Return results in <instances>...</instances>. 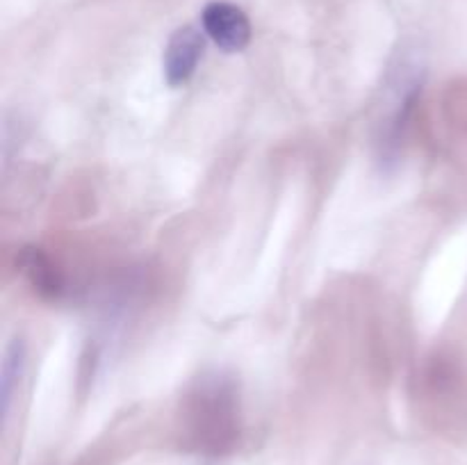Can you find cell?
<instances>
[{"label":"cell","instance_id":"cell-1","mask_svg":"<svg viewBox=\"0 0 467 465\" xmlns=\"http://www.w3.org/2000/svg\"><path fill=\"white\" fill-rule=\"evenodd\" d=\"M390 78L392 105L388 108L386 128H383L381 137V149L386 158L397 153L400 137L404 132L406 121H409V114L413 109L420 89H422V64L415 57H410V55H401L397 67L392 68Z\"/></svg>","mask_w":467,"mask_h":465},{"label":"cell","instance_id":"cell-2","mask_svg":"<svg viewBox=\"0 0 467 465\" xmlns=\"http://www.w3.org/2000/svg\"><path fill=\"white\" fill-rule=\"evenodd\" d=\"M201 26L205 35L226 53H240L251 41V21L244 9L228 0H213L203 7Z\"/></svg>","mask_w":467,"mask_h":465},{"label":"cell","instance_id":"cell-3","mask_svg":"<svg viewBox=\"0 0 467 465\" xmlns=\"http://www.w3.org/2000/svg\"><path fill=\"white\" fill-rule=\"evenodd\" d=\"M205 41L194 26H182L169 36L164 48V78L171 87H181L194 76L203 59Z\"/></svg>","mask_w":467,"mask_h":465},{"label":"cell","instance_id":"cell-4","mask_svg":"<svg viewBox=\"0 0 467 465\" xmlns=\"http://www.w3.org/2000/svg\"><path fill=\"white\" fill-rule=\"evenodd\" d=\"M23 369H26V345L23 340H14L12 345L5 351L3 360V372H0V388H3V413H9V406H12L14 390H16L18 381L23 377Z\"/></svg>","mask_w":467,"mask_h":465}]
</instances>
